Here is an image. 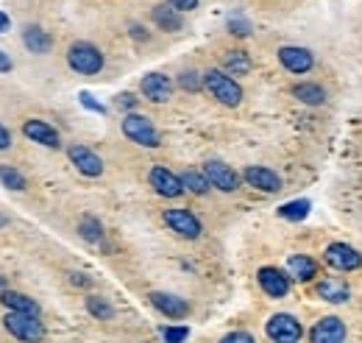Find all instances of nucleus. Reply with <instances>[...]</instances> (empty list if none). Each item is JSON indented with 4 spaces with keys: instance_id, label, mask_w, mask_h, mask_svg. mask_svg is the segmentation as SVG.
Returning a JSON list of instances; mask_svg holds the SVG:
<instances>
[{
    "instance_id": "obj_1",
    "label": "nucleus",
    "mask_w": 362,
    "mask_h": 343,
    "mask_svg": "<svg viewBox=\"0 0 362 343\" xmlns=\"http://www.w3.org/2000/svg\"><path fill=\"white\" fill-rule=\"evenodd\" d=\"M203 87H206L223 106H237V103L242 101L240 84H237L229 73H223V70H209V73H203Z\"/></svg>"
},
{
    "instance_id": "obj_2",
    "label": "nucleus",
    "mask_w": 362,
    "mask_h": 343,
    "mask_svg": "<svg viewBox=\"0 0 362 343\" xmlns=\"http://www.w3.org/2000/svg\"><path fill=\"white\" fill-rule=\"evenodd\" d=\"M67 64L81 75H95L103 70V53L89 42H75L67 50Z\"/></svg>"
},
{
    "instance_id": "obj_3",
    "label": "nucleus",
    "mask_w": 362,
    "mask_h": 343,
    "mask_svg": "<svg viewBox=\"0 0 362 343\" xmlns=\"http://www.w3.org/2000/svg\"><path fill=\"white\" fill-rule=\"evenodd\" d=\"M6 330L22 343H39L45 338V327L39 321V316H31V313H8L3 319Z\"/></svg>"
},
{
    "instance_id": "obj_4",
    "label": "nucleus",
    "mask_w": 362,
    "mask_h": 343,
    "mask_svg": "<svg viewBox=\"0 0 362 343\" xmlns=\"http://www.w3.org/2000/svg\"><path fill=\"white\" fill-rule=\"evenodd\" d=\"M265 333L273 343H298L304 338V327L296 316L290 313H276L270 316V321L265 324Z\"/></svg>"
},
{
    "instance_id": "obj_5",
    "label": "nucleus",
    "mask_w": 362,
    "mask_h": 343,
    "mask_svg": "<svg viewBox=\"0 0 362 343\" xmlns=\"http://www.w3.org/2000/svg\"><path fill=\"white\" fill-rule=\"evenodd\" d=\"M123 134L129 140H134L137 145H145V148H157L159 145V131H157V126L145 115H126L123 117Z\"/></svg>"
},
{
    "instance_id": "obj_6",
    "label": "nucleus",
    "mask_w": 362,
    "mask_h": 343,
    "mask_svg": "<svg viewBox=\"0 0 362 343\" xmlns=\"http://www.w3.org/2000/svg\"><path fill=\"white\" fill-rule=\"evenodd\" d=\"M324 263L335 271H357L362 268V254L357 249H352L349 243H332L324 251Z\"/></svg>"
},
{
    "instance_id": "obj_7",
    "label": "nucleus",
    "mask_w": 362,
    "mask_h": 343,
    "mask_svg": "<svg viewBox=\"0 0 362 343\" xmlns=\"http://www.w3.org/2000/svg\"><path fill=\"white\" fill-rule=\"evenodd\" d=\"M203 176L209 179L212 187H217V190H223V193H234V190L240 187V176H237L226 162H220V159H209V162L203 165Z\"/></svg>"
},
{
    "instance_id": "obj_8",
    "label": "nucleus",
    "mask_w": 362,
    "mask_h": 343,
    "mask_svg": "<svg viewBox=\"0 0 362 343\" xmlns=\"http://www.w3.org/2000/svg\"><path fill=\"white\" fill-rule=\"evenodd\" d=\"M346 324L338 316H324L312 330H310V343H346Z\"/></svg>"
},
{
    "instance_id": "obj_9",
    "label": "nucleus",
    "mask_w": 362,
    "mask_h": 343,
    "mask_svg": "<svg viewBox=\"0 0 362 343\" xmlns=\"http://www.w3.org/2000/svg\"><path fill=\"white\" fill-rule=\"evenodd\" d=\"M256 279H259V288H262L270 299H282V296L290 293V274L282 271V268H270V265H268V268H259Z\"/></svg>"
},
{
    "instance_id": "obj_10",
    "label": "nucleus",
    "mask_w": 362,
    "mask_h": 343,
    "mask_svg": "<svg viewBox=\"0 0 362 343\" xmlns=\"http://www.w3.org/2000/svg\"><path fill=\"white\" fill-rule=\"evenodd\" d=\"M279 61H282V67H287L290 73L304 75V73H310V70H312L315 56H312L307 48H298V45H284V48H279Z\"/></svg>"
},
{
    "instance_id": "obj_11",
    "label": "nucleus",
    "mask_w": 362,
    "mask_h": 343,
    "mask_svg": "<svg viewBox=\"0 0 362 343\" xmlns=\"http://www.w3.org/2000/svg\"><path fill=\"white\" fill-rule=\"evenodd\" d=\"M165 224H168L179 238H187V240L201 238V221H198L189 210H168V212H165Z\"/></svg>"
},
{
    "instance_id": "obj_12",
    "label": "nucleus",
    "mask_w": 362,
    "mask_h": 343,
    "mask_svg": "<svg viewBox=\"0 0 362 343\" xmlns=\"http://www.w3.org/2000/svg\"><path fill=\"white\" fill-rule=\"evenodd\" d=\"M143 95L148 101H154V103H165L173 95V81L168 75H162V73H148L143 78Z\"/></svg>"
},
{
    "instance_id": "obj_13",
    "label": "nucleus",
    "mask_w": 362,
    "mask_h": 343,
    "mask_svg": "<svg viewBox=\"0 0 362 343\" xmlns=\"http://www.w3.org/2000/svg\"><path fill=\"white\" fill-rule=\"evenodd\" d=\"M151 184H154V190H157L159 196H165V198H179L181 193H184L181 176H176V173L168 170V168H154V170H151Z\"/></svg>"
},
{
    "instance_id": "obj_14",
    "label": "nucleus",
    "mask_w": 362,
    "mask_h": 343,
    "mask_svg": "<svg viewBox=\"0 0 362 343\" xmlns=\"http://www.w3.org/2000/svg\"><path fill=\"white\" fill-rule=\"evenodd\" d=\"M67 154H70L73 165H75L84 176H101V173H103V159H101L95 151H89V148H84V145H73Z\"/></svg>"
},
{
    "instance_id": "obj_15",
    "label": "nucleus",
    "mask_w": 362,
    "mask_h": 343,
    "mask_svg": "<svg viewBox=\"0 0 362 343\" xmlns=\"http://www.w3.org/2000/svg\"><path fill=\"white\" fill-rule=\"evenodd\" d=\"M242 179H245L251 187H256V190H265V193H276V190H282V179H279V176H276L270 168L251 165V168H245Z\"/></svg>"
},
{
    "instance_id": "obj_16",
    "label": "nucleus",
    "mask_w": 362,
    "mask_h": 343,
    "mask_svg": "<svg viewBox=\"0 0 362 343\" xmlns=\"http://www.w3.org/2000/svg\"><path fill=\"white\" fill-rule=\"evenodd\" d=\"M22 134H25L28 140L39 143V145H48V148H59V145H61V143H59L56 129H53V126H48L45 120H28V123L22 126Z\"/></svg>"
},
{
    "instance_id": "obj_17",
    "label": "nucleus",
    "mask_w": 362,
    "mask_h": 343,
    "mask_svg": "<svg viewBox=\"0 0 362 343\" xmlns=\"http://www.w3.org/2000/svg\"><path fill=\"white\" fill-rule=\"evenodd\" d=\"M151 305L159 313H165L168 319H184L189 313V305L179 296H171V293H151Z\"/></svg>"
},
{
    "instance_id": "obj_18",
    "label": "nucleus",
    "mask_w": 362,
    "mask_h": 343,
    "mask_svg": "<svg viewBox=\"0 0 362 343\" xmlns=\"http://www.w3.org/2000/svg\"><path fill=\"white\" fill-rule=\"evenodd\" d=\"M287 274H290V279L310 282V279L318 277V263L312 257H307V254H293L287 260Z\"/></svg>"
},
{
    "instance_id": "obj_19",
    "label": "nucleus",
    "mask_w": 362,
    "mask_h": 343,
    "mask_svg": "<svg viewBox=\"0 0 362 343\" xmlns=\"http://www.w3.org/2000/svg\"><path fill=\"white\" fill-rule=\"evenodd\" d=\"M315 291H318V296L324 302H332V305H343V302L352 299V291H349V285L343 279H321Z\"/></svg>"
},
{
    "instance_id": "obj_20",
    "label": "nucleus",
    "mask_w": 362,
    "mask_h": 343,
    "mask_svg": "<svg viewBox=\"0 0 362 343\" xmlns=\"http://www.w3.org/2000/svg\"><path fill=\"white\" fill-rule=\"evenodd\" d=\"M0 302L8 307V313H31V316H39V305L34 299H28L25 293H17V291H3Z\"/></svg>"
},
{
    "instance_id": "obj_21",
    "label": "nucleus",
    "mask_w": 362,
    "mask_h": 343,
    "mask_svg": "<svg viewBox=\"0 0 362 343\" xmlns=\"http://www.w3.org/2000/svg\"><path fill=\"white\" fill-rule=\"evenodd\" d=\"M293 95H296L301 103H307V106H321V103L326 101V89H324L321 84H312V81L296 84V87H293Z\"/></svg>"
},
{
    "instance_id": "obj_22",
    "label": "nucleus",
    "mask_w": 362,
    "mask_h": 343,
    "mask_svg": "<svg viewBox=\"0 0 362 343\" xmlns=\"http://www.w3.org/2000/svg\"><path fill=\"white\" fill-rule=\"evenodd\" d=\"M22 42H25V48L31 50V53H48L50 50V45H53V39L42 31V28H36V25H31V28H25V34H22Z\"/></svg>"
},
{
    "instance_id": "obj_23",
    "label": "nucleus",
    "mask_w": 362,
    "mask_h": 343,
    "mask_svg": "<svg viewBox=\"0 0 362 343\" xmlns=\"http://www.w3.org/2000/svg\"><path fill=\"white\" fill-rule=\"evenodd\" d=\"M223 67H226L231 75H245V73L251 70V59H248L245 50H229V53L223 56Z\"/></svg>"
},
{
    "instance_id": "obj_24",
    "label": "nucleus",
    "mask_w": 362,
    "mask_h": 343,
    "mask_svg": "<svg viewBox=\"0 0 362 343\" xmlns=\"http://www.w3.org/2000/svg\"><path fill=\"white\" fill-rule=\"evenodd\" d=\"M154 22L165 31H179L181 28V17L176 8H168V6H157L154 8Z\"/></svg>"
},
{
    "instance_id": "obj_25",
    "label": "nucleus",
    "mask_w": 362,
    "mask_h": 343,
    "mask_svg": "<svg viewBox=\"0 0 362 343\" xmlns=\"http://www.w3.org/2000/svg\"><path fill=\"white\" fill-rule=\"evenodd\" d=\"M279 215H282L284 221H304V218L310 215V201H304V198L287 201V204L279 207Z\"/></svg>"
},
{
    "instance_id": "obj_26",
    "label": "nucleus",
    "mask_w": 362,
    "mask_h": 343,
    "mask_svg": "<svg viewBox=\"0 0 362 343\" xmlns=\"http://www.w3.org/2000/svg\"><path fill=\"white\" fill-rule=\"evenodd\" d=\"M181 184H184V190H189V193H195V196H203L212 184H209V179L203 176V173H195V170H187L184 176H181Z\"/></svg>"
},
{
    "instance_id": "obj_27",
    "label": "nucleus",
    "mask_w": 362,
    "mask_h": 343,
    "mask_svg": "<svg viewBox=\"0 0 362 343\" xmlns=\"http://www.w3.org/2000/svg\"><path fill=\"white\" fill-rule=\"evenodd\" d=\"M87 310H89L95 319H101V321H109V319L115 316L112 305H109L106 299H101V296H89V299H87Z\"/></svg>"
},
{
    "instance_id": "obj_28",
    "label": "nucleus",
    "mask_w": 362,
    "mask_h": 343,
    "mask_svg": "<svg viewBox=\"0 0 362 343\" xmlns=\"http://www.w3.org/2000/svg\"><path fill=\"white\" fill-rule=\"evenodd\" d=\"M78 232H81V238L89 240V243H98V240L103 238V226H101L95 218H84L81 226H78Z\"/></svg>"
},
{
    "instance_id": "obj_29",
    "label": "nucleus",
    "mask_w": 362,
    "mask_h": 343,
    "mask_svg": "<svg viewBox=\"0 0 362 343\" xmlns=\"http://www.w3.org/2000/svg\"><path fill=\"white\" fill-rule=\"evenodd\" d=\"M0 182H3L6 187H11V190H25V176H22V173H17L14 168L0 165Z\"/></svg>"
},
{
    "instance_id": "obj_30",
    "label": "nucleus",
    "mask_w": 362,
    "mask_h": 343,
    "mask_svg": "<svg viewBox=\"0 0 362 343\" xmlns=\"http://www.w3.org/2000/svg\"><path fill=\"white\" fill-rule=\"evenodd\" d=\"M179 84L187 92H198V89L203 87V75H198V73H192V70H184L179 75Z\"/></svg>"
},
{
    "instance_id": "obj_31",
    "label": "nucleus",
    "mask_w": 362,
    "mask_h": 343,
    "mask_svg": "<svg viewBox=\"0 0 362 343\" xmlns=\"http://www.w3.org/2000/svg\"><path fill=\"white\" fill-rule=\"evenodd\" d=\"M162 335H165L168 343H184L187 335H189V330L187 327H168V330H162Z\"/></svg>"
},
{
    "instance_id": "obj_32",
    "label": "nucleus",
    "mask_w": 362,
    "mask_h": 343,
    "mask_svg": "<svg viewBox=\"0 0 362 343\" xmlns=\"http://www.w3.org/2000/svg\"><path fill=\"white\" fill-rule=\"evenodd\" d=\"M220 343H256L254 341V335H248V333H229V335H223Z\"/></svg>"
},
{
    "instance_id": "obj_33",
    "label": "nucleus",
    "mask_w": 362,
    "mask_h": 343,
    "mask_svg": "<svg viewBox=\"0 0 362 343\" xmlns=\"http://www.w3.org/2000/svg\"><path fill=\"white\" fill-rule=\"evenodd\" d=\"M229 28H231L234 34H240V36H245V34L251 31V25H248L245 20H237V17H234V20H229Z\"/></svg>"
},
{
    "instance_id": "obj_34",
    "label": "nucleus",
    "mask_w": 362,
    "mask_h": 343,
    "mask_svg": "<svg viewBox=\"0 0 362 343\" xmlns=\"http://www.w3.org/2000/svg\"><path fill=\"white\" fill-rule=\"evenodd\" d=\"M78 98H81V103H84V106H87V109H92V112H101V115H103V112H106V109H103V106H101V103H95V101H92V95H89V92H81V95H78Z\"/></svg>"
},
{
    "instance_id": "obj_35",
    "label": "nucleus",
    "mask_w": 362,
    "mask_h": 343,
    "mask_svg": "<svg viewBox=\"0 0 362 343\" xmlns=\"http://www.w3.org/2000/svg\"><path fill=\"white\" fill-rule=\"evenodd\" d=\"M176 11H189V8H195L198 6V0H168Z\"/></svg>"
},
{
    "instance_id": "obj_36",
    "label": "nucleus",
    "mask_w": 362,
    "mask_h": 343,
    "mask_svg": "<svg viewBox=\"0 0 362 343\" xmlns=\"http://www.w3.org/2000/svg\"><path fill=\"white\" fill-rule=\"evenodd\" d=\"M117 103H120V106H126V109H131V106H137V98H134V95H129V92H123V95L117 98Z\"/></svg>"
},
{
    "instance_id": "obj_37",
    "label": "nucleus",
    "mask_w": 362,
    "mask_h": 343,
    "mask_svg": "<svg viewBox=\"0 0 362 343\" xmlns=\"http://www.w3.org/2000/svg\"><path fill=\"white\" fill-rule=\"evenodd\" d=\"M8 145H11V134L0 126V151H3V148H8Z\"/></svg>"
},
{
    "instance_id": "obj_38",
    "label": "nucleus",
    "mask_w": 362,
    "mask_h": 343,
    "mask_svg": "<svg viewBox=\"0 0 362 343\" xmlns=\"http://www.w3.org/2000/svg\"><path fill=\"white\" fill-rule=\"evenodd\" d=\"M11 70V59L6 53H0V73H8Z\"/></svg>"
},
{
    "instance_id": "obj_39",
    "label": "nucleus",
    "mask_w": 362,
    "mask_h": 343,
    "mask_svg": "<svg viewBox=\"0 0 362 343\" xmlns=\"http://www.w3.org/2000/svg\"><path fill=\"white\" fill-rule=\"evenodd\" d=\"M73 285H89V279L84 274H73Z\"/></svg>"
},
{
    "instance_id": "obj_40",
    "label": "nucleus",
    "mask_w": 362,
    "mask_h": 343,
    "mask_svg": "<svg viewBox=\"0 0 362 343\" xmlns=\"http://www.w3.org/2000/svg\"><path fill=\"white\" fill-rule=\"evenodd\" d=\"M6 28H8V17L0 11V31H6Z\"/></svg>"
},
{
    "instance_id": "obj_41",
    "label": "nucleus",
    "mask_w": 362,
    "mask_h": 343,
    "mask_svg": "<svg viewBox=\"0 0 362 343\" xmlns=\"http://www.w3.org/2000/svg\"><path fill=\"white\" fill-rule=\"evenodd\" d=\"M3 285H6V282H3V277H0V288H3Z\"/></svg>"
}]
</instances>
